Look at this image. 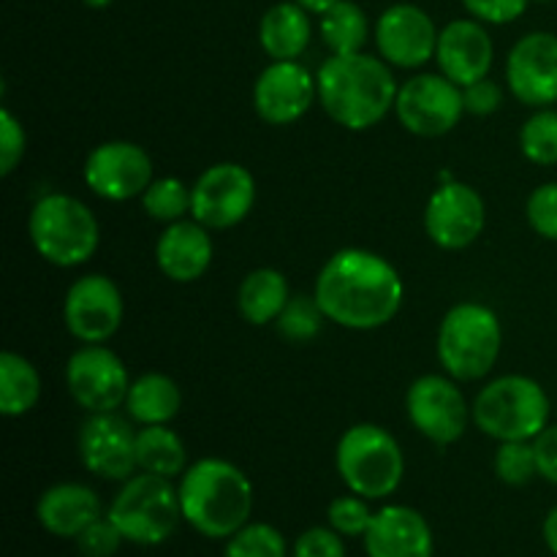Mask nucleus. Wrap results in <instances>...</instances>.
<instances>
[{
  "mask_svg": "<svg viewBox=\"0 0 557 557\" xmlns=\"http://www.w3.org/2000/svg\"><path fill=\"white\" fill-rule=\"evenodd\" d=\"M313 297L326 321L351 332H373L400 313L406 286L397 267L368 248H343L326 259Z\"/></svg>",
  "mask_w": 557,
  "mask_h": 557,
  "instance_id": "nucleus-1",
  "label": "nucleus"
},
{
  "mask_svg": "<svg viewBox=\"0 0 557 557\" xmlns=\"http://www.w3.org/2000/svg\"><path fill=\"white\" fill-rule=\"evenodd\" d=\"M319 103L326 117L346 131H370L395 109V71L384 58L368 52L330 54L321 63Z\"/></svg>",
  "mask_w": 557,
  "mask_h": 557,
  "instance_id": "nucleus-2",
  "label": "nucleus"
},
{
  "mask_svg": "<svg viewBox=\"0 0 557 557\" xmlns=\"http://www.w3.org/2000/svg\"><path fill=\"white\" fill-rule=\"evenodd\" d=\"M185 525L205 539L226 542L253 515V484L248 473L221 457H201L180 476Z\"/></svg>",
  "mask_w": 557,
  "mask_h": 557,
  "instance_id": "nucleus-3",
  "label": "nucleus"
},
{
  "mask_svg": "<svg viewBox=\"0 0 557 557\" xmlns=\"http://www.w3.org/2000/svg\"><path fill=\"white\" fill-rule=\"evenodd\" d=\"M504 348V330L493 308L482 302H457L438 326L435 354L446 375L466 384L493 373Z\"/></svg>",
  "mask_w": 557,
  "mask_h": 557,
  "instance_id": "nucleus-4",
  "label": "nucleus"
},
{
  "mask_svg": "<svg viewBox=\"0 0 557 557\" xmlns=\"http://www.w3.org/2000/svg\"><path fill=\"white\" fill-rule=\"evenodd\" d=\"M27 234L36 253L60 270L87 264L101 243L92 210L69 194H44L27 218Z\"/></svg>",
  "mask_w": 557,
  "mask_h": 557,
  "instance_id": "nucleus-5",
  "label": "nucleus"
},
{
  "mask_svg": "<svg viewBox=\"0 0 557 557\" xmlns=\"http://www.w3.org/2000/svg\"><path fill=\"white\" fill-rule=\"evenodd\" d=\"M335 468L348 493L368 500H384L403 484L406 457L389 430L362 422L348 428L337 441Z\"/></svg>",
  "mask_w": 557,
  "mask_h": 557,
  "instance_id": "nucleus-6",
  "label": "nucleus"
},
{
  "mask_svg": "<svg viewBox=\"0 0 557 557\" xmlns=\"http://www.w3.org/2000/svg\"><path fill=\"white\" fill-rule=\"evenodd\" d=\"M473 424L493 441H533L549 424V397L536 379L500 375L473 397Z\"/></svg>",
  "mask_w": 557,
  "mask_h": 557,
  "instance_id": "nucleus-7",
  "label": "nucleus"
},
{
  "mask_svg": "<svg viewBox=\"0 0 557 557\" xmlns=\"http://www.w3.org/2000/svg\"><path fill=\"white\" fill-rule=\"evenodd\" d=\"M123 539L136 547H161L177 533L183 520L180 493L172 479L134 473L112 498L107 511Z\"/></svg>",
  "mask_w": 557,
  "mask_h": 557,
  "instance_id": "nucleus-8",
  "label": "nucleus"
},
{
  "mask_svg": "<svg viewBox=\"0 0 557 557\" xmlns=\"http://www.w3.org/2000/svg\"><path fill=\"white\" fill-rule=\"evenodd\" d=\"M253 205L256 177L243 163H212L190 185V218L210 232L239 226L253 212Z\"/></svg>",
  "mask_w": 557,
  "mask_h": 557,
  "instance_id": "nucleus-9",
  "label": "nucleus"
},
{
  "mask_svg": "<svg viewBox=\"0 0 557 557\" xmlns=\"http://www.w3.org/2000/svg\"><path fill=\"white\" fill-rule=\"evenodd\" d=\"M460 381L451 375L430 373L413 381L406 392V413L422 438L435 446H451L466 435L473 422L471 406L462 395Z\"/></svg>",
  "mask_w": 557,
  "mask_h": 557,
  "instance_id": "nucleus-10",
  "label": "nucleus"
},
{
  "mask_svg": "<svg viewBox=\"0 0 557 557\" xmlns=\"http://www.w3.org/2000/svg\"><path fill=\"white\" fill-rule=\"evenodd\" d=\"M397 123L413 136L438 139L455 131L466 114L462 87L444 74H413L397 90Z\"/></svg>",
  "mask_w": 557,
  "mask_h": 557,
  "instance_id": "nucleus-11",
  "label": "nucleus"
},
{
  "mask_svg": "<svg viewBox=\"0 0 557 557\" xmlns=\"http://www.w3.org/2000/svg\"><path fill=\"white\" fill-rule=\"evenodd\" d=\"M65 386L85 413H112L125 406L131 375L123 359L103 343L76 348L65 362Z\"/></svg>",
  "mask_w": 557,
  "mask_h": 557,
  "instance_id": "nucleus-12",
  "label": "nucleus"
},
{
  "mask_svg": "<svg viewBox=\"0 0 557 557\" xmlns=\"http://www.w3.org/2000/svg\"><path fill=\"white\" fill-rule=\"evenodd\" d=\"M85 185L107 201L141 199L150 183L156 180L150 152L136 141L112 139L92 147L82 169Z\"/></svg>",
  "mask_w": 557,
  "mask_h": 557,
  "instance_id": "nucleus-13",
  "label": "nucleus"
},
{
  "mask_svg": "<svg viewBox=\"0 0 557 557\" xmlns=\"http://www.w3.org/2000/svg\"><path fill=\"white\" fill-rule=\"evenodd\" d=\"M487 207L473 185L446 180L430 194L424 207V234L441 250H466L482 237Z\"/></svg>",
  "mask_w": 557,
  "mask_h": 557,
  "instance_id": "nucleus-14",
  "label": "nucleus"
},
{
  "mask_svg": "<svg viewBox=\"0 0 557 557\" xmlns=\"http://www.w3.org/2000/svg\"><path fill=\"white\" fill-rule=\"evenodd\" d=\"M125 315L123 294L117 283L101 272H87L76 277L63 299L65 330L82 346L107 343L120 330Z\"/></svg>",
  "mask_w": 557,
  "mask_h": 557,
  "instance_id": "nucleus-15",
  "label": "nucleus"
},
{
  "mask_svg": "<svg viewBox=\"0 0 557 557\" xmlns=\"http://www.w3.org/2000/svg\"><path fill=\"white\" fill-rule=\"evenodd\" d=\"M76 451L87 473L103 482H120L134 476L136 468V430L131 419L112 413H87L76 435Z\"/></svg>",
  "mask_w": 557,
  "mask_h": 557,
  "instance_id": "nucleus-16",
  "label": "nucleus"
},
{
  "mask_svg": "<svg viewBox=\"0 0 557 557\" xmlns=\"http://www.w3.org/2000/svg\"><path fill=\"white\" fill-rule=\"evenodd\" d=\"M441 30L433 16L413 3H392L373 27L379 58L392 69L417 71L435 60Z\"/></svg>",
  "mask_w": 557,
  "mask_h": 557,
  "instance_id": "nucleus-17",
  "label": "nucleus"
},
{
  "mask_svg": "<svg viewBox=\"0 0 557 557\" xmlns=\"http://www.w3.org/2000/svg\"><path fill=\"white\" fill-rule=\"evenodd\" d=\"M319 101V82L297 60H272L253 82V109L267 125H294Z\"/></svg>",
  "mask_w": 557,
  "mask_h": 557,
  "instance_id": "nucleus-18",
  "label": "nucleus"
},
{
  "mask_svg": "<svg viewBox=\"0 0 557 557\" xmlns=\"http://www.w3.org/2000/svg\"><path fill=\"white\" fill-rule=\"evenodd\" d=\"M506 85L511 96L531 109L557 103V36L533 30L522 36L506 58Z\"/></svg>",
  "mask_w": 557,
  "mask_h": 557,
  "instance_id": "nucleus-19",
  "label": "nucleus"
},
{
  "mask_svg": "<svg viewBox=\"0 0 557 557\" xmlns=\"http://www.w3.org/2000/svg\"><path fill=\"white\" fill-rule=\"evenodd\" d=\"M493 60L495 47L484 22L471 16V20H451L449 25L441 27L435 63L446 79L460 87L484 79L490 76Z\"/></svg>",
  "mask_w": 557,
  "mask_h": 557,
  "instance_id": "nucleus-20",
  "label": "nucleus"
},
{
  "mask_svg": "<svg viewBox=\"0 0 557 557\" xmlns=\"http://www.w3.org/2000/svg\"><path fill=\"white\" fill-rule=\"evenodd\" d=\"M364 553L368 557H433L435 539L433 528L411 506L392 504L373 515L364 533Z\"/></svg>",
  "mask_w": 557,
  "mask_h": 557,
  "instance_id": "nucleus-21",
  "label": "nucleus"
},
{
  "mask_svg": "<svg viewBox=\"0 0 557 557\" xmlns=\"http://www.w3.org/2000/svg\"><path fill=\"white\" fill-rule=\"evenodd\" d=\"M215 243L210 228L194 218L169 223L156 243V264L172 283H196L210 270Z\"/></svg>",
  "mask_w": 557,
  "mask_h": 557,
  "instance_id": "nucleus-22",
  "label": "nucleus"
},
{
  "mask_svg": "<svg viewBox=\"0 0 557 557\" xmlns=\"http://www.w3.org/2000/svg\"><path fill=\"white\" fill-rule=\"evenodd\" d=\"M103 517L98 493L79 482H60L44 490L36 504V520L47 533L58 539H76L85 528Z\"/></svg>",
  "mask_w": 557,
  "mask_h": 557,
  "instance_id": "nucleus-23",
  "label": "nucleus"
},
{
  "mask_svg": "<svg viewBox=\"0 0 557 557\" xmlns=\"http://www.w3.org/2000/svg\"><path fill=\"white\" fill-rule=\"evenodd\" d=\"M310 11H305L297 0L270 5L259 22V44L270 60H299L310 47Z\"/></svg>",
  "mask_w": 557,
  "mask_h": 557,
  "instance_id": "nucleus-24",
  "label": "nucleus"
},
{
  "mask_svg": "<svg viewBox=\"0 0 557 557\" xmlns=\"http://www.w3.org/2000/svg\"><path fill=\"white\" fill-rule=\"evenodd\" d=\"M292 299L286 275L275 267H259L243 277L237 288V310L250 326L275 324Z\"/></svg>",
  "mask_w": 557,
  "mask_h": 557,
  "instance_id": "nucleus-25",
  "label": "nucleus"
},
{
  "mask_svg": "<svg viewBox=\"0 0 557 557\" xmlns=\"http://www.w3.org/2000/svg\"><path fill=\"white\" fill-rule=\"evenodd\" d=\"M123 408L131 422L139 428L169 424L172 419H177L180 408H183V395H180L177 381L169 379L166 373H145L131 381Z\"/></svg>",
  "mask_w": 557,
  "mask_h": 557,
  "instance_id": "nucleus-26",
  "label": "nucleus"
},
{
  "mask_svg": "<svg viewBox=\"0 0 557 557\" xmlns=\"http://www.w3.org/2000/svg\"><path fill=\"white\" fill-rule=\"evenodd\" d=\"M136 468L174 482L188 471V449L169 424H147L136 430Z\"/></svg>",
  "mask_w": 557,
  "mask_h": 557,
  "instance_id": "nucleus-27",
  "label": "nucleus"
},
{
  "mask_svg": "<svg viewBox=\"0 0 557 557\" xmlns=\"http://www.w3.org/2000/svg\"><path fill=\"white\" fill-rule=\"evenodd\" d=\"M41 400V375L36 364L16 351L0 354V413L20 419Z\"/></svg>",
  "mask_w": 557,
  "mask_h": 557,
  "instance_id": "nucleus-28",
  "label": "nucleus"
},
{
  "mask_svg": "<svg viewBox=\"0 0 557 557\" xmlns=\"http://www.w3.org/2000/svg\"><path fill=\"white\" fill-rule=\"evenodd\" d=\"M319 33L324 47L332 54H354L364 52V44L370 38V22L368 14L354 0H341L332 5L326 14H321Z\"/></svg>",
  "mask_w": 557,
  "mask_h": 557,
  "instance_id": "nucleus-29",
  "label": "nucleus"
},
{
  "mask_svg": "<svg viewBox=\"0 0 557 557\" xmlns=\"http://www.w3.org/2000/svg\"><path fill=\"white\" fill-rule=\"evenodd\" d=\"M141 210L158 223H177L190 215V185L177 177H156L141 194Z\"/></svg>",
  "mask_w": 557,
  "mask_h": 557,
  "instance_id": "nucleus-30",
  "label": "nucleus"
},
{
  "mask_svg": "<svg viewBox=\"0 0 557 557\" xmlns=\"http://www.w3.org/2000/svg\"><path fill=\"white\" fill-rule=\"evenodd\" d=\"M324 321L326 315L321 310L319 299L305 297V294H292L283 313L277 315L275 330L283 341L294 343V346H302V343H313L321 335Z\"/></svg>",
  "mask_w": 557,
  "mask_h": 557,
  "instance_id": "nucleus-31",
  "label": "nucleus"
},
{
  "mask_svg": "<svg viewBox=\"0 0 557 557\" xmlns=\"http://www.w3.org/2000/svg\"><path fill=\"white\" fill-rule=\"evenodd\" d=\"M520 150L536 166L557 163V109H536L520 131Z\"/></svg>",
  "mask_w": 557,
  "mask_h": 557,
  "instance_id": "nucleus-32",
  "label": "nucleus"
},
{
  "mask_svg": "<svg viewBox=\"0 0 557 557\" xmlns=\"http://www.w3.org/2000/svg\"><path fill=\"white\" fill-rule=\"evenodd\" d=\"M223 557H288V544L270 522H248L226 539Z\"/></svg>",
  "mask_w": 557,
  "mask_h": 557,
  "instance_id": "nucleus-33",
  "label": "nucleus"
},
{
  "mask_svg": "<svg viewBox=\"0 0 557 557\" xmlns=\"http://www.w3.org/2000/svg\"><path fill=\"white\" fill-rule=\"evenodd\" d=\"M495 476L509 487H525L539 476V462L533 441H500L495 451Z\"/></svg>",
  "mask_w": 557,
  "mask_h": 557,
  "instance_id": "nucleus-34",
  "label": "nucleus"
},
{
  "mask_svg": "<svg viewBox=\"0 0 557 557\" xmlns=\"http://www.w3.org/2000/svg\"><path fill=\"white\" fill-rule=\"evenodd\" d=\"M375 511L370 509V500L357 493L341 495L326 509V522L332 531L341 533L343 539H364Z\"/></svg>",
  "mask_w": 557,
  "mask_h": 557,
  "instance_id": "nucleus-35",
  "label": "nucleus"
},
{
  "mask_svg": "<svg viewBox=\"0 0 557 557\" xmlns=\"http://www.w3.org/2000/svg\"><path fill=\"white\" fill-rule=\"evenodd\" d=\"M528 223L539 237L557 243V183H544L533 188L525 205Z\"/></svg>",
  "mask_w": 557,
  "mask_h": 557,
  "instance_id": "nucleus-36",
  "label": "nucleus"
},
{
  "mask_svg": "<svg viewBox=\"0 0 557 557\" xmlns=\"http://www.w3.org/2000/svg\"><path fill=\"white\" fill-rule=\"evenodd\" d=\"M27 150V136L22 120L11 109H0V174L11 177Z\"/></svg>",
  "mask_w": 557,
  "mask_h": 557,
  "instance_id": "nucleus-37",
  "label": "nucleus"
},
{
  "mask_svg": "<svg viewBox=\"0 0 557 557\" xmlns=\"http://www.w3.org/2000/svg\"><path fill=\"white\" fill-rule=\"evenodd\" d=\"M74 542L82 557H114L120 553V547H123L125 539L123 533L117 531V525L103 515L101 520H96L90 528H85Z\"/></svg>",
  "mask_w": 557,
  "mask_h": 557,
  "instance_id": "nucleus-38",
  "label": "nucleus"
},
{
  "mask_svg": "<svg viewBox=\"0 0 557 557\" xmlns=\"http://www.w3.org/2000/svg\"><path fill=\"white\" fill-rule=\"evenodd\" d=\"M292 557H348V553L341 533L332 531V528L315 525L299 533L297 542H294Z\"/></svg>",
  "mask_w": 557,
  "mask_h": 557,
  "instance_id": "nucleus-39",
  "label": "nucleus"
},
{
  "mask_svg": "<svg viewBox=\"0 0 557 557\" xmlns=\"http://www.w3.org/2000/svg\"><path fill=\"white\" fill-rule=\"evenodd\" d=\"M473 20L484 25H509L528 11L531 0H460Z\"/></svg>",
  "mask_w": 557,
  "mask_h": 557,
  "instance_id": "nucleus-40",
  "label": "nucleus"
},
{
  "mask_svg": "<svg viewBox=\"0 0 557 557\" xmlns=\"http://www.w3.org/2000/svg\"><path fill=\"white\" fill-rule=\"evenodd\" d=\"M462 103H466V114L490 117V114H495L504 107V87L495 79H490V76H484V79L462 87Z\"/></svg>",
  "mask_w": 557,
  "mask_h": 557,
  "instance_id": "nucleus-41",
  "label": "nucleus"
},
{
  "mask_svg": "<svg viewBox=\"0 0 557 557\" xmlns=\"http://www.w3.org/2000/svg\"><path fill=\"white\" fill-rule=\"evenodd\" d=\"M533 449H536L539 476L557 487V424H547V428L533 438Z\"/></svg>",
  "mask_w": 557,
  "mask_h": 557,
  "instance_id": "nucleus-42",
  "label": "nucleus"
},
{
  "mask_svg": "<svg viewBox=\"0 0 557 557\" xmlns=\"http://www.w3.org/2000/svg\"><path fill=\"white\" fill-rule=\"evenodd\" d=\"M542 536H544V544H547L549 553L557 557V506H555L553 511H549L547 517H544Z\"/></svg>",
  "mask_w": 557,
  "mask_h": 557,
  "instance_id": "nucleus-43",
  "label": "nucleus"
},
{
  "mask_svg": "<svg viewBox=\"0 0 557 557\" xmlns=\"http://www.w3.org/2000/svg\"><path fill=\"white\" fill-rule=\"evenodd\" d=\"M299 5H302L305 11H310V14H326V11L332 9V5H337L341 0H297Z\"/></svg>",
  "mask_w": 557,
  "mask_h": 557,
  "instance_id": "nucleus-44",
  "label": "nucleus"
},
{
  "mask_svg": "<svg viewBox=\"0 0 557 557\" xmlns=\"http://www.w3.org/2000/svg\"><path fill=\"white\" fill-rule=\"evenodd\" d=\"M82 3H85L87 9H109L114 0H82Z\"/></svg>",
  "mask_w": 557,
  "mask_h": 557,
  "instance_id": "nucleus-45",
  "label": "nucleus"
},
{
  "mask_svg": "<svg viewBox=\"0 0 557 557\" xmlns=\"http://www.w3.org/2000/svg\"><path fill=\"white\" fill-rule=\"evenodd\" d=\"M536 3H549V0H536Z\"/></svg>",
  "mask_w": 557,
  "mask_h": 557,
  "instance_id": "nucleus-46",
  "label": "nucleus"
}]
</instances>
